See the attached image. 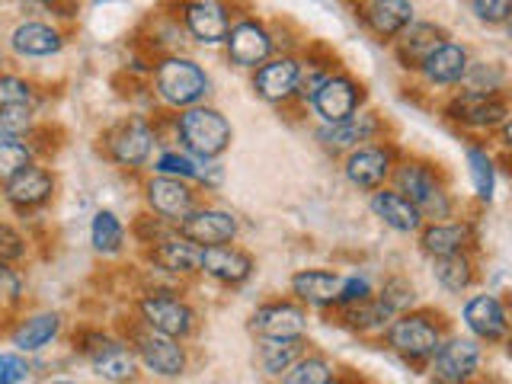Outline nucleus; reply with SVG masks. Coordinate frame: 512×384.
Here are the masks:
<instances>
[{
	"label": "nucleus",
	"mask_w": 512,
	"mask_h": 384,
	"mask_svg": "<svg viewBox=\"0 0 512 384\" xmlns=\"http://www.w3.org/2000/svg\"><path fill=\"white\" fill-rule=\"evenodd\" d=\"M391 180L400 196L423 215V221H445L455 215L452 192H448L442 173L426 160H400L394 164Z\"/></svg>",
	"instance_id": "1"
},
{
	"label": "nucleus",
	"mask_w": 512,
	"mask_h": 384,
	"mask_svg": "<svg viewBox=\"0 0 512 384\" xmlns=\"http://www.w3.org/2000/svg\"><path fill=\"white\" fill-rule=\"evenodd\" d=\"M176 138H180L183 151L199 160H215L231 148L234 128L224 119V112L215 106H189L176 116Z\"/></svg>",
	"instance_id": "2"
},
{
	"label": "nucleus",
	"mask_w": 512,
	"mask_h": 384,
	"mask_svg": "<svg viewBox=\"0 0 512 384\" xmlns=\"http://www.w3.org/2000/svg\"><path fill=\"white\" fill-rule=\"evenodd\" d=\"M154 90L170 109H189L205 103V96L212 93V77L186 55H164L154 64Z\"/></svg>",
	"instance_id": "3"
},
{
	"label": "nucleus",
	"mask_w": 512,
	"mask_h": 384,
	"mask_svg": "<svg viewBox=\"0 0 512 384\" xmlns=\"http://www.w3.org/2000/svg\"><path fill=\"white\" fill-rule=\"evenodd\" d=\"M445 340V327L429 311H404L388 324V346L410 362L432 359Z\"/></svg>",
	"instance_id": "4"
},
{
	"label": "nucleus",
	"mask_w": 512,
	"mask_h": 384,
	"mask_svg": "<svg viewBox=\"0 0 512 384\" xmlns=\"http://www.w3.org/2000/svg\"><path fill=\"white\" fill-rule=\"evenodd\" d=\"M311 109L314 116L320 119V125H330V122H343L349 116H356L365 103V87L359 84L356 77H349L343 71H333L324 77V84H320L311 96Z\"/></svg>",
	"instance_id": "5"
},
{
	"label": "nucleus",
	"mask_w": 512,
	"mask_h": 384,
	"mask_svg": "<svg viewBox=\"0 0 512 384\" xmlns=\"http://www.w3.org/2000/svg\"><path fill=\"white\" fill-rule=\"evenodd\" d=\"M138 311H141L144 327L154 333L173 336V340H183V336H189L192 327H196V311H192L176 292H164V288H154V292L144 295Z\"/></svg>",
	"instance_id": "6"
},
{
	"label": "nucleus",
	"mask_w": 512,
	"mask_h": 384,
	"mask_svg": "<svg viewBox=\"0 0 512 384\" xmlns=\"http://www.w3.org/2000/svg\"><path fill=\"white\" fill-rule=\"evenodd\" d=\"M154 144H157L154 125L144 119V116H128V119H122L106 135V151L112 157V164H119L125 170H138V167L148 164Z\"/></svg>",
	"instance_id": "7"
},
{
	"label": "nucleus",
	"mask_w": 512,
	"mask_h": 384,
	"mask_svg": "<svg viewBox=\"0 0 512 384\" xmlns=\"http://www.w3.org/2000/svg\"><path fill=\"white\" fill-rule=\"evenodd\" d=\"M445 116L474 128V132H493L509 119V103L503 93H474V90H461L458 96H452L445 106Z\"/></svg>",
	"instance_id": "8"
},
{
	"label": "nucleus",
	"mask_w": 512,
	"mask_h": 384,
	"mask_svg": "<svg viewBox=\"0 0 512 384\" xmlns=\"http://www.w3.org/2000/svg\"><path fill=\"white\" fill-rule=\"evenodd\" d=\"M224 52H228V61L237 64V68L256 71L263 61L272 58L276 52V42H272V32L263 20L256 16H244V20L231 23L228 39H224Z\"/></svg>",
	"instance_id": "9"
},
{
	"label": "nucleus",
	"mask_w": 512,
	"mask_h": 384,
	"mask_svg": "<svg viewBox=\"0 0 512 384\" xmlns=\"http://www.w3.org/2000/svg\"><path fill=\"white\" fill-rule=\"evenodd\" d=\"M80 349H84V356L90 359L93 372L112 384H125L138 375V356L122 340H116V336L87 333Z\"/></svg>",
	"instance_id": "10"
},
{
	"label": "nucleus",
	"mask_w": 512,
	"mask_h": 384,
	"mask_svg": "<svg viewBox=\"0 0 512 384\" xmlns=\"http://www.w3.org/2000/svg\"><path fill=\"white\" fill-rule=\"evenodd\" d=\"M394 148L391 144H359L352 148L343 160V173L349 186H356L362 192H375L381 186H388L394 173Z\"/></svg>",
	"instance_id": "11"
},
{
	"label": "nucleus",
	"mask_w": 512,
	"mask_h": 384,
	"mask_svg": "<svg viewBox=\"0 0 512 384\" xmlns=\"http://www.w3.org/2000/svg\"><path fill=\"white\" fill-rule=\"evenodd\" d=\"M480 362H484V349L474 336H452L432 352V378L439 384H468Z\"/></svg>",
	"instance_id": "12"
},
{
	"label": "nucleus",
	"mask_w": 512,
	"mask_h": 384,
	"mask_svg": "<svg viewBox=\"0 0 512 384\" xmlns=\"http://www.w3.org/2000/svg\"><path fill=\"white\" fill-rule=\"evenodd\" d=\"M352 10L362 29L372 32L378 42H394L416 20L413 0H356Z\"/></svg>",
	"instance_id": "13"
},
{
	"label": "nucleus",
	"mask_w": 512,
	"mask_h": 384,
	"mask_svg": "<svg viewBox=\"0 0 512 384\" xmlns=\"http://www.w3.org/2000/svg\"><path fill=\"white\" fill-rule=\"evenodd\" d=\"M250 330L260 340H304L308 336V311L298 301H269L250 314Z\"/></svg>",
	"instance_id": "14"
},
{
	"label": "nucleus",
	"mask_w": 512,
	"mask_h": 384,
	"mask_svg": "<svg viewBox=\"0 0 512 384\" xmlns=\"http://www.w3.org/2000/svg\"><path fill=\"white\" fill-rule=\"evenodd\" d=\"M240 231L237 215L224 212V208H212V205H196L192 212L176 221V234H183L186 240L199 247H215V244H231Z\"/></svg>",
	"instance_id": "15"
},
{
	"label": "nucleus",
	"mask_w": 512,
	"mask_h": 384,
	"mask_svg": "<svg viewBox=\"0 0 512 384\" xmlns=\"http://www.w3.org/2000/svg\"><path fill=\"white\" fill-rule=\"evenodd\" d=\"M378 132H381V122H378L375 112L359 109L356 116H349L343 122L320 125L314 132V138L327 154H349L352 148H359V144L375 141Z\"/></svg>",
	"instance_id": "16"
},
{
	"label": "nucleus",
	"mask_w": 512,
	"mask_h": 384,
	"mask_svg": "<svg viewBox=\"0 0 512 384\" xmlns=\"http://www.w3.org/2000/svg\"><path fill=\"white\" fill-rule=\"evenodd\" d=\"M144 199L148 208L160 221H183L192 208H196V192L186 180H176V176H160L154 173L148 186H144Z\"/></svg>",
	"instance_id": "17"
},
{
	"label": "nucleus",
	"mask_w": 512,
	"mask_h": 384,
	"mask_svg": "<svg viewBox=\"0 0 512 384\" xmlns=\"http://www.w3.org/2000/svg\"><path fill=\"white\" fill-rule=\"evenodd\" d=\"M298 77H301V61L295 55H276L253 71V93L263 103H285L295 96Z\"/></svg>",
	"instance_id": "18"
},
{
	"label": "nucleus",
	"mask_w": 512,
	"mask_h": 384,
	"mask_svg": "<svg viewBox=\"0 0 512 384\" xmlns=\"http://www.w3.org/2000/svg\"><path fill=\"white\" fill-rule=\"evenodd\" d=\"M461 320L464 327L471 330V336L477 343H503L509 336V317L503 301L496 295H474L464 301L461 308Z\"/></svg>",
	"instance_id": "19"
},
{
	"label": "nucleus",
	"mask_w": 512,
	"mask_h": 384,
	"mask_svg": "<svg viewBox=\"0 0 512 384\" xmlns=\"http://www.w3.org/2000/svg\"><path fill=\"white\" fill-rule=\"evenodd\" d=\"M183 29L199 45H224L231 29V13L221 0H186Z\"/></svg>",
	"instance_id": "20"
},
{
	"label": "nucleus",
	"mask_w": 512,
	"mask_h": 384,
	"mask_svg": "<svg viewBox=\"0 0 512 384\" xmlns=\"http://www.w3.org/2000/svg\"><path fill=\"white\" fill-rule=\"evenodd\" d=\"M448 39L445 26L439 23H429V20H413L400 36L391 42L394 45V55L400 61L404 71H420V64L436 52V48Z\"/></svg>",
	"instance_id": "21"
},
{
	"label": "nucleus",
	"mask_w": 512,
	"mask_h": 384,
	"mask_svg": "<svg viewBox=\"0 0 512 384\" xmlns=\"http://www.w3.org/2000/svg\"><path fill=\"white\" fill-rule=\"evenodd\" d=\"M138 359L144 362V368L160 378H176L183 375L186 368V349L180 346V340H173V336H164V333H154L144 327L141 336H138Z\"/></svg>",
	"instance_id": "22"
},
{
	"label": "nucleus",
	"mask_w": 512,
	"mask_h": 384,
	"mask_svg": "<svg viewBox=\"0 0 512 384\" xmlns=\"http://www.w3.org/2000/svg\"><path fill=\"white\" fill-rule=\"evenodd\" d=\"M253 256L247 250H240L234 244H215L202 247V263L199 272H205L208 279H215L221 285H244L253 276Z\"/></svg>",
	"instance_id": "23"
},
{
	"label": "nucleus",
	"mask_w": 512,
	"mask_h": 384,
	"mask_svg": "<svg viewBox=\"0 0 512 384\" xmlns=\"http://www.w3.org/2000/svg\"><path fill=\"white\" fill-rule=\"evenodd\" d=\"M343 276L333 269H298L292 276V295L301 308H336Z\"/></svg>",
	"instance_id": "24"
},
{
	"label": "nucleus",
	"mask_w": 512,
	"mask_h": 384,
	"mask_svg": "<svg viewBox=\"0 0 512 384\" xmlns=\"http://www.w3.org/2000/svg\"><path fill=\"white\" fill-rule=\"evenodd\" d=\"M474 244V231L468 221H429L426 228H420V250L429 260H439V256H455V253H468Z\"/></svg>",
	"instance_id": "25"
},
{
	"label": "nucleus",
	"mask_w": 512,
	"mask_h": 384,
	"mask_svg": "<svg viewBox=\"0 0 512 384\" xmlns=\"http://www.w3.org/2000/svg\"><path fill=\"white\" fill-rule=\"evenodd\" d=\"M468 64H471L468 48L455 39H445L436 52L420 64V74L432 87H455L464 80V74H468Z\"/></svg>",
	"instance_id": "26"
},
{
	"label": "nucleus",
	"mask_w": 512,
	"mask_h": 384,
	"mask_svg": "<svg viewBox=\"0 0 512 384\" xmlns=\"http://www.w3.org/2000/svg\"><path fill=\"white\" fill-rule=\"evenodd\" d=\"M52 192H55V176L45 167H36V164L23 167L20 173L10 176V180L4 183V199L13 208H20V212L45 205L48 199H52Z\"/></svg>",
	"instance_id": "27"
},
{
	"label": "nucleus",
	"mask_w": 512,
	"mask_h": 384,
	"mask_svg": "<svg viewBox=\"0 0 512 384\" xmlns=\"http://www.w3.org/2000/svg\"><path fill=\"white\" fill-rule=\"evenodd\" d=\"M148 256L157 269L170 272V276H192V272H199L202 247L186 240L183 234H164L160 240H154Z\"/></svg>",
	"instance_id": "28"
},
{
	"label": "nucleus",
	"mask_w": 512,
	"mask_h": 384,
	"mask_svg": "<svg viewBox=\"0 0 512 384\" xmlns=\"http://www.w3.org/2000/svg\"><path fill=\"white\" fill-rule=\"evenodd\" d=\"M372 215L384 224V228H391L394 234H416L423 228V215L416 212V208L400 196L397 189H388L381 186L372 192Z\"/></svg>",
	"instance_id": "29"
},
{
	"label": "nucleus",
	"mask_w": 512,
	"mask_h": 384,
	"mask_svg": "<svg viewBox=\"0 0 512 384\" xmlns=\"http://www.w3.org/2000/svg\"><path fill=\"white\" fill-rule=\"evenodd\" d=\"M64 45V36L48 23L39 20H26L10 32V48L16 55L23 58H48V55H58Z\"/></svg>",
	"instance_id": "30"
},
{
	"label": "nucleus",
	"mask_w": 512,
	"mask_h": 384,
	"mask_svg": "<svg viewBox=\"0 0 512 384\" xmlns=\"http://www.w3.org/2000/svg\"><path fill=\"white\" fill-rule=\"evenodd\" d=\"M432 279H436V285L448 295L468 292L477 279L471 253H455V256H439V260H432Z\"/></svg>",
	"instance_id": "31"
},
{
	"label": "nucleus",
	"mask_w": 512,
	"mask_h": 384,
	"mask_svg": "<svg viewBox=\"0 0 512 384\" xmlns=\"http://www.w3.org/2000/svg\"><path fill=\"white\" fill-rule=\"evenodd\" d=\"M58 333H61V314L42 311V314L26 317L23 324L13 330V346L20 352H39L52 343Z\"/></svg>",
	"instance_id": "32"
},
{
	"label": "nucleus",
	"mask_w": 512,
	"mask_h": 384,
	"mask_svg": "<svg viewBox=\"0 0 512 384\" xmlns=\"http://www.w3.org/2000/svg\"><path fill=\"white\" fill-rule=\"evenodd\" d=\"M397 314L384 304L378 295L365 298L359 304H349V308H343V324L349 330H359V333H368V330H384L391 324Z\"/></svg>",
	"instance_id": "33"
},
{
	"label": "nucleus",
	"mask_w": 512,
	"mask_h": 384,
	"mask_svg": "<svg viewBox=\"0 0 512 384\" xmlns=\"http://www.w3.org/2000/svg\"><path fill=\"white\" fill-rule=\"evenodd\" d=\"M90 244L93 250L100 256H116L122 253L125 247V224L116 212H109V208H103V212L93 215V224H90Z\"/></svg>",
	"instance_id": "34"
},
{
	"label": "nucleus",
	"mask_w": 512,
	"mask_h": 384,
	"mask_svg": "<svg viewBox=\"0 0 512 384\" xmlns=\"http://www.w3.org/2000/svg\"><path fill=\"white\" fill-rule=\"evenodd\" d=\"M464 157H468V173H471V183L480 202H493V192H496V160L487 148H477V144H468L464 148Z\"/></svg>",
	"instance_id": "35"
},
{
	"label": "nucleus",
	"mask_w": 512,
	"mask_h": 384,
	"mask_svg": "<svg viewBox=\"0 0 512 384\" xmlns=\"http://www.w3.org/2000/svg\"><path fill=\"white\" fill-rule=\"evenodd\" d=\"M301 349H304V340H260V365H263V372L272 375V378L285 375L288 368H292L301 359Z\"/></svg>",
	"instance_id": "36"
},
{
	"label": "nucleus",
	"mask_w": 512,
	"mask_h": 384,
	"mask_svg": "<svg viewBox=\"0 0 512 384\" xmlns=\"http://www.w3.org/2000/svg\"><path fill=\"white\" fill-rule=\"evenodd\" d=\"M154 173H160V176H176V180H186V183H199L202 160L186 154V151H164V154L154 160Z\"/></svg>",
	"instance_id": "37"
},
{
	"label": "nucleus",
	"mask_w": 512,
	"mask_h": 384,
	"mask_svg": "<svg viewBox=\"0 0 512 384\" xmlns=\"http://www.w3.org/2000/svg\"><path fill=\"white\" fill-rule=\"evenodd\" d=\"M330 378H333V372L324 356H301L282 375V384H327Z\"/></svg>",
	"instance_id": "38"
},
{
	"label": "nucleus",
	"mask_w": 512,
	"mask_h": 384,
	"mask_svg": "<svg viewBox=\"0 0 512 384\" xmlns=\"http://www.w3.org/2000/svg\"><path fill=\"white\" fill-rule=\"evenodd\" d=\"M32 164V148L23 141H0V183H7L23 167Z\"/></svg>",
	"instance_id": "39"
},
{
	"label": "nucleus",
	"mask_w": 512,
	"mask_h": 384,
	"mask_svg": "<svg viewBox=\"0 0 512 384\" xmlns=\"http://www.w3.org/2000/svg\"><path fill=\"white\" fill-rule=\"evenodd\" d=\"M32 128L29 106H7L0 109V141H20Z\"/></svg>",
	"instance_id": "40"
},
{
	"label": "nucleus",
	"mask_w": 512,
	"mask_h": 384,
	"mask_svg": "<svg viewBox=\"0 0 512 384\" xmlns=\"http://www.w3.org/2000/svg\"><path fill=\"white\" fill-rule=\"evenodd\" d=\"M468 7L484 26H506L512 16V0H468Z\"/></svg>",
	"instance_id": "41"
},
{
	"label": "nucleus",
	"mask_w": 512,
	"mask_h": 384,
	"mask_svg": "<svg viewBox=\"0 0 512 384\" xmlns=\"http://www.w3.org/2000/svg\"><path fill=\"white\" fill-rule=\"evenodd\" d=\"M378 298L388 304V308L394 311V314H404L410 304L416 301V292H413V285L407 282V279H388L381 285V292H378Z\"/></svg>",
	"instance_id": "42"
},
{
	"label": "nucleus",
	"mask_w": 512,
	"mask_h": 384,
	"mask_svg": "<svg viewBox=\"0 0 512 384\" xmlns=\"http://www.w3.org/2000/svg\"><path fill=\"white\" fill-rule=\"evenodd\" d=\"M7 106H32V87L23 77L0 74V109Z\"/></svg>",
	"instance_id": "43"
},
{
	"label": "nucleus",
	"mask_w": 512,
	"mask_h": 384,
	"mask_svg": "<svg viewBox=\"0 0 512 384\" xmlns=\"http://www.w3.org/2000/svg\"><path fill=\"white\" fill-rule=\"evenodd\" d=\"M372 295L375 292H372L368 276H343V288H340V301H336V308H349V304H359Z\"/></svg>",
	"instance_id": "44"
},
{
	"label": "nucleus",
	"mask_w": 512,
	"mask_h": 384,
	"mask_svg": "<svg viewBox=\"0 0 512 384\" xmlns=\"http://www.w3.org/2000/svg\"><path fill=\"white\" fill-rule=\"evenodd\" d=\"M26 256V237L10 228V224H0V263H13Z\"/></svg>",
	"instance_id": "45"
},
{
	"label": "nucleus",
	"mask_w": 512,
	"mask_h": 384,
	"mask_svg": "<svg viewBox=\"0 0 512 384\" xmlns=\"http://www.w3.org/2000/svg\"><path fill=\"white\" fill-rule=\"evenodd\" d=\"M29 378V365L16 352H0V384H23Z\"/></svg>",
	"instance_id": "46"
},
{
	"label": "nucleus",
	"mask_w": 512,
	"mask_h": 384,
	"mask_svg": "<svg viewBox=\"0 0 512 384\" xmlns=\"http://www.w3.org/2000/svg\"><path fill=\"white\" fill-rule=\"evenodd\" d=\"M4 61H7V58H4V48H0V68H4Z\"/></svg>",
	"instance_id": "47"
},
{
	"label": "nucleus",
	"mask_w": 512,
	"mask_h": 384,
	"mask_svg": "<svg viewBox=\"0 0 512 384\" xmlns=\"http://www.w3.org/2000/svg\"><path fill=\"white\" fill-rule=\"evenodd\" d=\"M52 384H77V381H52Z\"/></svg>",
	"instance_id": "48"
},
{
	"label": "nucleus",
	"mask_w": 512,
	"mask_h": 384,
	"mask_svg": "<svg viewBox=\"0 0 512 384\" xmlns=\"http://www.w3.org/2000/svg\"><path fill=\"white\" fill-rule=\"evenodd\" d=\"M327 384H343V381H333V378H330V381H327Z\"/></svg>",
	"instance_id": "49"
},
{
	"label": "nucleus",
	"mask_w": 512,
	"mask_h": 384,
	"mask_svg": "<svg viewBox=\"0 0 512 384\" xmlns=\"http://www.w3.org/2000/svg\"><path fill=\"white\" fill-rule=\"evenodd\" d=\"M96 4H103V0H96Z\"/></svg>",
	"instance_id": "50"
}]
</instances>
